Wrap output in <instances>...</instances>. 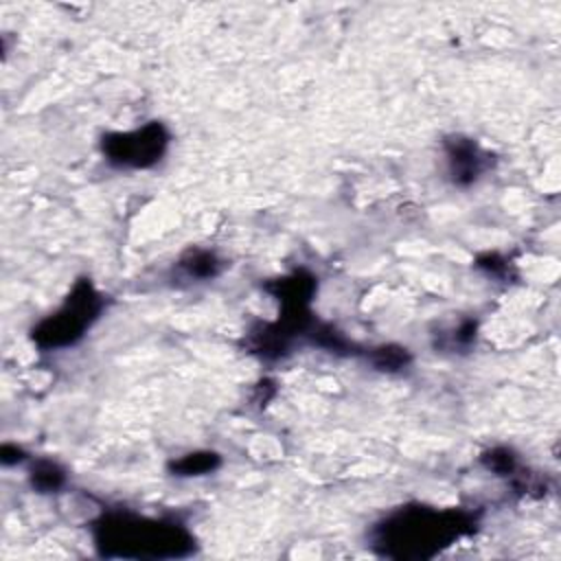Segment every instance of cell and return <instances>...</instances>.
<instances>
[{
	"label": "cell",
	"mask_w": 561,
	"mask_h": 561,
	"mask_svg": "<svg viewBox=\"0 0 561 561\" xmlns=\"http://www.w3.org/2000/svg\"><path fill=\"white\" fill-rule=\"evenodd\" d=\"M167 131L162 125L151 123L129 134H114L103 138V153L121 167H149L160 160L167 147Z\"/></svg>",
	"instance_id": "obj_4"
},
{
	"label": "cell",
	"mask_w": 561,
	"mask_h": 561,
	"mask_svg": "<svg viewBox=\"0 0 561 561\" xmlns=\"http://www.w3.org/2000/svg\"><path fill=\"white\" fill-rule=\"evenodd\" d=\"M94 535L103 557L171 559L193 552V537L180 524L134 515H107Z\"/></svg>",
	"instance_id": "obj_2"
},
{
	"label": "cell",
	"mask_w": 561,
	"mask_h": 561,
	"mask_svg": "<svg viewBox=\"0 0 561 561\" xmlns=\"http://www.w3.org/2000/svg\"><path fill=\"white\" fill-rule=\"evenodd\" d=\"M182 267L197 278H206V276H215L217 272V261L213 254L206 252H191L188 259L182 261Z\"/></svg>",
	"instance_id": "obj_7"
},
{
	"label": "cell",
	"mask_w": 561,
	"mask_h": 561,
	"mask_svg": "<svg viewBox=\"0 0 561 561\" xmlns=\"http://www.w3.org/2000/svg\"><path fill=\"white\" fill-rule=\"evenodd\" d=\"M64 482V473L53 462H39L33 469V484L42 491H55Z\"/></svg>",
	"instance_id": "obj_8"
},
{
	"label": "cell",
	"mask_w": 561,
	"mask_h": 561,
	"mask_svg": "<svg viewBox=\"0 0 561 561\" xmlns=\"http://www.w3.org/2000/svg\"><path fill=\"white\" fill-rule=\"evenodd\" d=\"M447 153H449L451 175L458 184L473 182L484 169V164H482L484 156L480 153V149L471 140L454 138L451 142H447Z\"/></svg>",
	"instance_id": "obj_5"
},
{
	"label": "cell",
	"mask_w": 561,
	"mask_h": 561,
	"mask_svg": "<svg viewBox=\"0 0 561 561\" xmlns=\"http://www.w3.org/2000/svg\"><path fill=\"white\" fill-rule=\"evenodd\" d=\"M219 458L215 454H188L186 458H182L180 462L173 465V471H178L180 476H199L204 471H213L217 467Z\"/></svg>",
	"instance_id": "obj_6"
},
{
	"label": "cell",
	"mask_w": 561,
	"mask_h": 561,
	"mask_svg": "<svg viewBox=\"0 0 561 561\" xmlns=\"http://www.w3.org/2000/svg\"><path fill=\"white\" fill-rule=\"evenodd\" d=\"M469 517L458 511H430L425 506L401 511L375 528V548L383 557L423 559L460 537Z\"/></svg>",
	"instance_id": "obj_1"
},
{
	"label": "cell",
	"mask_w": 561,
	"mask_h": 561,
	"mask_svg": "<svg viewBox=\"0 0 561 561\" xmlns=\"http://www.w3.org/2000/svg\"><path fill=\"white\" fill-rule=\"evenodd\" d=\"M99 296L90 283H79L68 302L48 320H44L35 331V340L42 346H66L81 337L83 329L96 318Z\"/></svg>",
	"instance_id": "obj_3"
}]
</instances>
